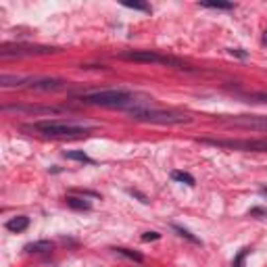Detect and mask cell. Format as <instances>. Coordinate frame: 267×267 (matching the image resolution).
I'll return each mask as SVG.
<instances>
[{"instance_id": "22", "label": "cell", "mask_w": 267, "mask_h": 267, "mask_svg": "<svg viewBox=\"0 0 267 267\" xmlns=\"http://www.w3.org/2000/svg\"><path fill=\"white\" fill-rule=\"evenodd\" d=\"M230 54H232V56H240V58H246V53H244V51H240V48H232V51H230Z\"/></svg>"}, {"instance_id": "13", "label": "cell", "mask_w": 267, "mask_h": 267, "mask_svg": "<svg viewBox=\"0 0 267 267\" xmlns=\"http://www.w3.org/2000/svg\"><path fill=\"white\" fill-rule=\"evenodd\" d=\"M65 159L69 161H80V163H88V165H94V159H90L86 153L82 151H65Z\"/></svg>"}, {"instance_id": "24", "label": "cell", "mask_w": 267, "mask_h": 267, "mask_svg": "<svg viewBox=\"0 0 267 267\" xmlns=\"http://www.w3.org/2000/svg\"><path fill=\"white\" fill-rule=\"evenodd\" d=\"M263 42H265V44H267V32H265V34H263Z\"/></svg>"}, {"instance_id": "1", "label": "cell", "mask_w": 267, "mask_h": 267, "mask_svg": "<svg viewBox=\"0 0 267 267\" xmlns=\"http://www.w3.org/2000/svg\"><path fill=\"white\" fill-rule=\"evenodd\" d=\"M25 132H34L44 138H84L90 134L94 127L92 125H82V123H67V121H36L23 125Z\"/></svg>"}, {"instance_id": "6", "label": "cell", "mask_w": 267, "mask_h": 267, "mask_svg": "<svg viewBox=\"0 0 267 267\" xmlns=\"http://www.w3.org/2000/svg\"><path fill=\"white\" fill-rule=\"evenodd\" d=\"M56 53L53 46H29V44H2L0 46V56H34V54H48Z\"/></svg>"}, {"instance_id": "18", "label": "cell", "mask_w": 267, "mask_h": 267, "mask_svg": "<svg viewBox=\"0 0 267 267\" xmlns=\"http://www.w3.org/2000/svg\"><path fill=\"white\" fill-rule=\"evenodd\" d=\"M251 253V249H242L238 255L234 257V261H232V267H244V259H246V255Z\"/></svg>"}, {"instance_id": "4", "label": "cell", "mask_w": 267, "mask_h": 267, "mask_svg": "<svg viewBox=\"0 0 267 267\" xmlns=\"http://www.w3.org/2000/svg\"><path fill=\"white\" fill-rule=\"evenodd\" d=\"M123 61H134V63H157V65H167L173 69H190L182 58L169 56V54H159L155 51H123L117 54Z\"/></svg>"}, {"instance_id": "9", "label": "cell", "mask_w": 267, "mask_h": 267, "mask_svg": "<svg viewBox=\"0 0 267 267\" xmlns=\"http://www.w3.org/2000/svg\"><path fill=\"white\" fill-rule=\"evenodd\" d=\"M2 111H17V113H61L58 107H38V105H15V107H2Z\"/></svg>"}, {"instance_id": "5", "label": "cell", "mask_w": 267, "mask_h": 267, "mask_svg": "<svg viewBox=\"0 0 267 267\" xmlns=\"http://www.w3.org/2000/svg\"><path fill=\"white\" fill-rule=\"evenodd\" d=\"M203 144L230 148V151H246V153H267V138H253V140H217V138H203Z\"/></svg>"}, {"instance_id": "12", "label": "cell", "mask_w": 267, "mask_h": 267, "mask_svg": "<svg viewBox=\"0 0 267 267\" xmlns=\"http://www.w3.org/2000/svg\"><path fill=\"white\" fill-rule=\"evenodd\" d=\"M65 203H67V207H71L75 211H90L92 209V203L86 201L84 196H67Z\"/></svg>"}, {"instance_id": "8", "label": "cell", "mask_w": 267, "mask_h": 267, "mask_svg": "<svg viewBox=\"0 0 267 267\" xmlns=\"http://www.w3.org/2000/svg\"><path fill=\"white\" fill-rule=\"evenodd\" d=\"M27 88L32 90H42V92H54V90H61L65 86L63 80H56V77H27Z\"/></svg>"}, {"instance_id": "21", "label": "cell", "mask_w": 267, "mask_h": 267, "mask_svg": "<svg viewBox=\"0 0 267 267\" xmlns=\"http://www.w3.org/2000/svg\"><path fill=\"white\" fill-rule=\"evenodd\" d=\"M127 192H130L132 196H136V199H140V203H148V199H146V194H142V192H138V190H132V188H130V190H127Z\"/></svg>"}, {"instance_id": "2", "label": "cell", "mask_w": 267, "mask_h": 267, "mask_svg": "<svg viewBox=\"0 0 267 267\" xmlns=\"http://www.w3.org/2000/svg\"><path fill=\"white\" fill-rule=\"evenodd\" d=\"M134 92L130 90H98V92H88L82 94L80 101L86 105H94V107H108V108H127L130 111L132 105L134 107H144V105H136L134 101Z\"/></svg>"}, {"instance_id": "11", "label": "cell", "mask_w": 267, "mask_h": 267, "mask_svg": "<svg viewBox=\"0 0 267 267\" xmlns=\"http://www.w3.org/2000/svg\"><path fill=\"white\" fill-rule=\"evenodd\" d=\"M53 249H54V244L51 240H36V242H27L25 244V253H36V255L51 253Z\"/></svg>"}, {"instance_id": "7", "label": "cell", "mask_w": 267, "mask_h": 267, "mask_svg": "<svg viewBox=\"0 0 267 267\" xmlns=\"http://www.w3.org/2000/svg\"><path fill=\"white\" fill-rule=\"evenodd\" d=\"M230 127H242V130H255V132H267V115H236L223 119Z\"/></svg>"}, {"instance_id": "19", "label": "cell", "mask_w": 267, "mask_h": 267, "mask_svg": "<svg viewBox=\"0 0 267 267\" xmlns=\"http://www.w3.org/2000/svg\"><path fill=\"white\" fill-rule=\"evenodd\" d=\"M123 6L125 8H134V11H144V13L151 11V6L144 4V2H123Z\"/></svg>"}, {"instance_id": "15", "label": "cell", "mask_w": 267, "mask_h": 267, "mask_svg": "<svg viewBox=\"0 0 267 267\" xmlns=\"http://www.w3.org/2000/svg\"><path fill=\"white\" fill-rule=\"evenodd\" d=\"M115 253H117V255H123V257H127V259H134V261H138V263H142V259H144V257H142L140 253L130 251V249H115Z\"/></svg>"}, {"instance_id": "3", "label": "cell", "mask_w": 267, "mask_h": 267, "mask_svg": "<svg viewBox=\"0 0 267 267\" xmlns=\"http://www.w3.org/2000/svg\"><path fill=\"white\" fill-rule=\"evenodd\" d=\"M130 117L134 121L142 123H159V125H180V123H190L192 119L184 113L177 111H163V108H151V107H132Z\"/></svg>"}, {"instance_id": "20", "label": "cell", "mask_w": 267, "mask_h": 267, "mask_svg": "<svg viewBox=\"0 0 267 267\" xmlns=\"http://www.w3.org/2000/svg\"><path fill=\"white\" fill-rule=\"evenodd\" d=\"M161 238V234H157V232H146L142 234V242H151V240H159Z\"/></svg>"}, {"instance_id": "17", "label": "cell", "mask_w": 267, "mask_h": 267, "mask_svg": "<svg viewBox=\"0 0 267 267\" xmlns=\"http://www.w3.org/2000/svg\"><path fill=\"white\" fill-rule=\"evenodd\" d=\"M201 6H205V8H221V11H230V8H234V2H201Z\"/></svg>"}, {"instance_id": "14", "label": "cell", "mask_w": 267, "mask_h": 267, "mask_svg": "<svg viewBox=\"0 0 267 267\" xmlns=\"http://www.w3.org/2000/svg\"><path fill=\"white\" fill-rule=\"evenodd\" d=\"M171 180L175 182H180V184H186V186H194V177L190 173H186V171H171Z\"/></svg>"}, {"instance_id": "23", "label": "cell", "mask_w": 267, "mask_h": 267, "mask_svg": "<svg viewBox=\"0 0 267 267\" xmlns=\"http://www.w3.org/2000/svg\"><path fill=\"white\" fill-rule=\"evenodd\" d=\"M251 215H263V217H267V211H265V209H259V207H257V209H251Z\"/></svg>"}, {"instance_id": "10", "label": "cell", "mask_w": 267, "mask_h": 267, "mask_svg": "<svg viewBox=\"0 0 267 267\" xmlns=\"http://www.w3.org/2000/svg\"><path fill=\"white\" fill-rule=\"evenodd\" d=\"M27 225H29V217H25V215H17V217H11L6 223H4V227L8 232H13V234H19V232H23V230H27Z\"/></svg>"}, {"instance_id": "16", "label": "cell", "mask_w": 267, "mask_h": 267, "mask_svg": "<svg viewBox=\"0 0 267 267\" xmlns=\"http://www.w3.org/2000/svg\"><path fill=\"white\" fill-rule=\"evenodd\" d=\"M173 227V230L177 232V234H180L182 236V238H186V240H190V242H194V244H201V240L199 238H196V236L194 234H190V232H188V230H184V227H180V225H171Z\"/></svg>"}]
</instances>
